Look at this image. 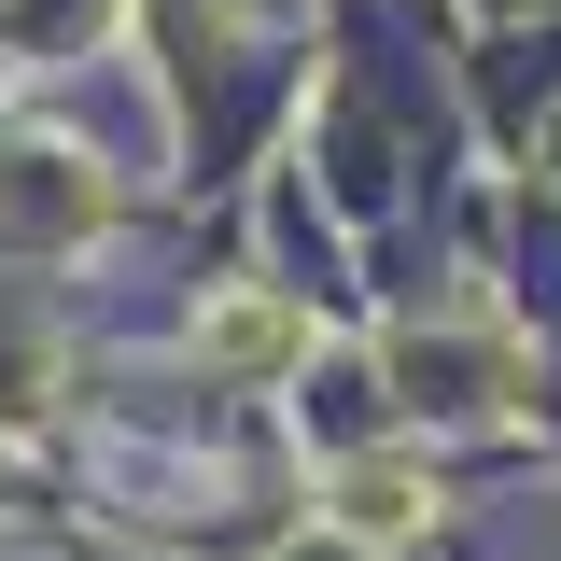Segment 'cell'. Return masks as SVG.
<instances>
[{
	"instance_id": "6da1fadb",
	"label": "cell",
	"mask_w": 561,
	"mask_h": 561,
	"mask_svg": "<svg viewBox=\"0 0 561 561\" xmlns=\"http://www.w3.org/2000/svg\"><path fill=\"white\" fill-rule=\"evenodd\" d=\"M197 351H225V365H280V351H295V323L239 295V309H210V323H197Z\"/></svg>"
}]
</instances>
